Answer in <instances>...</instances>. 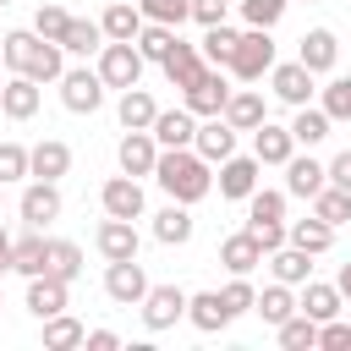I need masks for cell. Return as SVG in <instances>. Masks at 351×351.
I'll use <instances>...</instances> for the list:
<instances>
[{"instance_id":"cell-1","label":"cell","mask_w":351,"mask_h":351,"mask_svg":"<svg viewBox=\"0 0 351 351\" xmlns=\"http://www.w3.org/2000/svg\"><path fill=\"white\" fill-rule=\"evenodd\" d=\"M154 181H159L176 203H203V197L214 192V165H208L197 148H159Z\"/></svg>"},{"instance_id":"cell-2","label":"cell","mask_w":351,"mask_h":351,"mask_svg":"<svg viewBox=\"0 0 351 351\" xmlns=\"http://www.w3.org/2000/svg\"><path fill=\"white\" fill-rule=\"evenodd\" d=\"M236 82H258V77H269L274 71V38H269V27H247L241 38H236V55H230V66H225Z\"/></svg>"},{"instance_id":"cell-3","label":"cell","mask_w":351,"mask_h":351,"mask_svg":"<svg viewBox=\"0 0 351 351\" xmlns=\"http://www.w3.org/2000/svg\"><path fill=\"white\" fill-rule=\"evenodd\" d=\"M143 49L132 44V38H110L104 49H99V77H104V88H137L143 82Z\"/></svg>"},{"instance_id":"cell-4","label":"cell","mask_w":351,"mask_h":351,"mask_svg":"<svg viewBox=\"0 0 351 351\" xmlns=\"http://www.w3.org/2000/svg\"><path fill=\"white\" fill-rule=\"evenodd\" d=\"M225 99H230V82H225L219 66H203V77L192 88H181V104L192 115H225Z\"/></svg>"},{"instance_id":"cell-5","label":"cell","mask_w":351,"mask_h":351,"mask_svg":"<svg viewBox=\"0 0 351 351\" xmlns=\"http://www.w3.org/2000/svg\"><path fill=\"white\" fill-rule=\"evenodd\" d=\"M99 203H104V214H115V219H143V208H148V197H143V181L137 176H110L104 186H99Z\"/></svg>"},{"instance_id":"cell-6","label":"cell","mask_w":351,"mask_h":351,"mask_svg":"<svg viewBox=\"0 0 351 351\" xmlns=\"http://www.w3.org/2000/svg\"><path fill=\"white\" fill-rule=\"evenodd\" d=\"M104 296L121 302V307H143V296H148V274H143V263H137V258L110 263V269H104Z\"/></svg>"},{"instance_id":"cell-7","label":"cell","mask_w":351,"mask_h":351,"mask_svg":"<svg viewBox=\"0 0 351 351\" xmlns=\"http://www.w3.org/2000/svg\"><path fill=\"white\" fill-rule=\"evenodd\" d=\"M186 318V291L181 285H148V296H143V324L159 335V329H176Z\"/></svg>"},{"instance_id":"cell-8","label":"cell","mask_w":351,"mask_h":351,"mask_svg":"<svg viewBox=\"0 0 351 351\" xmlns=\"http://www.w3.org/2000/svg\"><path fill=\"white\" fill-rule=\"evenodd\" d=\"M269 88H274V99H280V104H291V110L313 104V93H318V88H313V71H307L302 60H285V66L274 60V71H269Z\"/></svg>"},{"instance_id":"cell-9","label":"cell","mask_w":351,"mask_h":351,"mask_svg":"<svg viewBox=\"0 0 351 351\" xmlns=\"http://www.w3.org/2000/svg\"><path fill=\"white\" fill-rule=\"evenodd\" d=\"M60 104H66L71 115H93V110L104 104V77H99V71H66V77H60Z\"/></svg>"},{"instance_id":"cell-10","label":"cell","mask_w":351,"mask_h":351,"mask_svg":"<svg viewBox=\"0 0 351 351\" xmlns=\"http://www.w3.org/2000/svg\"><path fill=\"white\" fill-rule=\"evenodd\" d=\"M66 302H71V280H60V274H33L27 280V313L38 324L55 318V313H66Z\"/></svg>"},{"instance_id":"cell-11","label":"cell","mask_w":351,"mask_h":351,"mask_svg":"<svg viewBox=\"0 0 351 351\" xmlns=\"http://www.w3.org/2000/svg\"><path fill=\"white\" fill-rule=\"evenodd\" d=\"M192 148H197L208 165H225V159L236 154V126H230L225 115H203V121H197V137H192Z\"/></svg>"},{"instance_id":"cell-12","label":"cell","mask_w":351,"mask_h":351,"mask_svg":"<svg viewBox=\"0 0 351 351\" xmlns=\"http://www.w3.org/2000/svg\"><path fill=\"white\" fill-rule=\"evenodd\" d=\"M324 186H329V165H318L313 154H291V159H285V192H291V197H307V203H313Z\"/></svg>"},{"instance_id":"cell-13","label":"cell","mask_w":351,"mask_h":351,"mask_svg":"<svg viewBox=\"0 0 351 351\" xmlns=\"http://www.w3.org/2000/svg\"><path fill=\"white\" fill-rule=\"evenodd\" d=\"M93 247L104 252V263H121V258H137V225L132 219H115V214H104V225L93 230Z\"/></svg>"},{"instance_id":"cell-14","label":"cell","mask_w":351,"mask_h":351,"mask_svg":"<svg viewBox=\"0 0 351 351\" xmlns=\"http://www.w3.org/2000/svg\"><path fill=\"white\" fill-rule=\"evenodd\" d=\"M296 60H302L313 77H324V71H335V60H340V38H335L329 27H307L302 44H296Z\"/></svg>"},{"instance_id":"cell-15","label":"cell","mask_w":351,"mask_h":351,"mask_svg":"<svg viewBox=\"0 0 351 351\" xmlns=\"http://www.w3.org/2000/svg\"><path fill=\"white\" fill-rule=\"evenodd\" d=\"M115 159H121V170L126 176H154V165H159V137L154 132H126L121 137V148H115Z\"/></svg>"},{"instance_id":"cell-16","label":"cell","mask_w":351,"mask_h":351,"mask_svg":"<svg viewBox=\"0 0 351 351\" xmlns=\"http://www.w3.org/2000/svg\"><path fill=\"white\" fill-rule=\"evenodd\" d=\"M71 170V148L60 143V137H38L33 148H27V176L33 181H60Z\"/></svg>"},{"instance_id":"cell-17","label":"cell","mask_w":351,"mask_h":351,"mask_svg":"<svg viewBox=\"0 0 351 351\" xmlns=\"http://www.w3.org/2000/svg\"><path fill=\"white\" fill-rule=\"evenodd\" d=\"M258 170H263L258 154H230V159L219 165V197H241V203H247V197L258 192Z\"/></svg>"},{"instance_id":"cell-18","label":"cell","mask_w":351,"mask_h":351,"mask_svg":"<svg viewBox=\"0 0 351 351\" xmlns=\"http://www.w3.org/2000/svg\"><path fill=\"white\" fill-rule=\"evenodd\" d=\"M225 121H230L236 132H258V126L269 121L263 93H258V88H230V99H225Z\"/></svg>"},{"instance_id":"cell-19","label":"cell","mask_w":351,"mask_h":351,"mask_svg":"<svg viewBox=\"0 0 351 351\" xmlns=\"http://www.w3.org/2000/svg\"><path fill=\"white\" fill-rule=\"evenodd\" d=\"M148 132L159 137V148H192V137H197V115H192L186 104H181V110H159Z\"/></svg>"},{"instance_id":"cell-20","label":"cell","mask_w":351,"mask_h":351,"mask_svg":"<svg viewBox=\"0 0 351 351\" xmlns=\"http://www.w3.org/2000/svg\"><path fill=\"white\" fill-rule=\"evenodd\" d=\"M60 208H66V203H60V186H55V181H33V186L22 192V219H27L33 230H44L49 219H60Z\"/></svg>"},{"instance_id":"cell-21","label":"cell","mask_w":351,"mask_h":351,"mask_svg":"<svg viewBox=\"0 0 351 351\" xmlns=\"http://www.w3.org/2000/svg\"><path fill=\"white\" fill-rule=\"evenodd\" d=\"M252 154H258V165H280V170H285V159L296 154V137H291V126H274V121H263V126L252 132Z\"/></svg>"},{"instance_id":"cell-22","label":"cell","mask_w":351,"mask_h":351,"mask_svg":"<svg viewBox=\"0 0 351 351\" xmlns=\"http://www.w3.org/2000/svg\"><path fill=\"white\" fill-rule=\"evenodd\" d=\"M154 241H165V247H186L192 241V203H165L159 214H154Z\"/></svg>"},{"instance_id":"cell-23","label":"cell","mask_w":351,"mask_h":351,"mask_svg":"<svg viewBox=\"0 0 351 351\" xmlns=\"http://www.w3.org/2000/svg\"><path fill=\"white\" fill-rule=\"evenodd\" d=\"M11 269H16V274H27V280H33V274H44V269H49V236L27 225V236H16V241H11Z\"/></svg>"},{"instance_id":"cell-24","label":"cell","mask_w":351,"mask_h":351,"mask_svg":"<svg viewBox=\"0 0 351 351\" xmlns=\"http://www.w3.org/2000/svg\"><path fill=\"white\" fill-rule=\"evenodd\" d=\"M263 258H269V252L258 247V236H252V230H236V236H225V241H219V263H225L230 274H252Z\"/></svg>"},{"instance_id":"cell-25","label":"cell","mask_w":351,"mask_h":351,"mask_svg":"<svg viewBox=\"0 0 351 351\" xmlns=\"http://www.w3.org/2000/svg\"><path fill=\"white\" fill-rule=\"evenodd\" d=\"M203 66H208V60H203V49L176 38V49L165 55V82H170V88H192V82L203 77Z\"/></svg>"},{"instance_id":"cell-26","label":"cell","mask_w":351,"mask_h":351,"mask_svg":"<svg viewBox=\"0 0 351 351\" xmlns=\"http://www.w3.org/2000/svg\"><path fill=\"white\" fill-rule=\"evenodd\" d=\"M0 115H5V121H33V115H38V82L16 71V77L5 82V93H0Z\"/></svg>"},{"instance_id":"cell-27","label":"cell","mask_w":351,"mask_h":351,"mask_svg":"<svg viewBox=\"0 0 351 351\" xmlns=\"http://www.w3.org/2000/svg\"><path fill=\"white\" fill-rule=\"evenodd\" d=\"M186 324H192V329H203V335L225 329V324H230L225 296H219V291H197V296H186Z\"/></svg>"},{"instance_id":"cell-28","label":"cell","mask_w":351,"mask_h":351,"mask_svg":"<svg viewBox=\"0 0 351 351\" xmlns=\"http://www.w3.org/2000/svg\"><path fill=\"white\" fill-rule=\"evenodd\" d=\"M22 77H33V82H60V77H66V49H60L55 38H38L33 55H27V66H22Z\"/></svg>"},{"instance_id":"cell-29","label":"cell","mask_w":351,"mask_h":351,"mask_svg":"<svg viewBox=\"0 0 351 351\" xmlns=\"http://www.w3.org/2000/svg\"><path fill=\"white\" fill-rule=\"evenodd\" d=\"M115 115H121V126H126V132H148V126H154V115H159V104H154V93H148V88H121Z\"/></svg>"},{"instance_id":"cell-30","label":"cell","mask_w":351,"mask_h":351,"mask_svg":"<svg viewBox=\"0 0 351 351\" xmlns=\"http://www.w3.org/2000/svg\"><path fill=\"white\" fill-rule=\"evenodd\" d=\"M340 285H324V280H307L302 285V296H296V307L307 313V318H318V324H329V318H340Z\"/></svg>"},{"instance_id":"cell-31","label":"cell","mask_w":351,"mask_h":351,"mask_svg":"<svg viewBox=\"0 0 351 351\" xmlns=\"http://www.w3.org/2000/svg\"><path fill=\"white\" fill-rule=\"evenodd\" d=\"M143 5L137 0H115V5H104V16H99V27H104V38H137L143 33Z\"/></svg>"},{"instance_id":"cell-32","label":"cell","mask_w":351,"mask_h":351,"mask_svg":"<svg viewBox=\"0 0 351 351\" xmlns=\"http://www.w3.org/2000/svg\"><path fill=\"white\" fill-rule=\"evenodd\" d=\"M269 269H274V280H285V285H307L313 280V252H302V247H274L269 252Z\"/></svg>"},{"instance_id":"cell-33","label":"cell","mask_w":351,"mask_h":351,"mask_svg":"<svg viewBox=\"0 0 351 351\" xmlns=\"http://www.w3.org/2000/svg\"><path fill=\"white\" fill-rule=\"evenodd\" d=\"M329 126H335V121H329L324 104H302L296 121H291V137H296V148H318V143L329 137Z\"/></svg>"},{"instance_id":"cell-34","label":"cell","mask_w":351,"mask_h":351,"mask_svg":"<svg viewBox=\"0 0 351 351\" xmlns=\"http://www.w3.org/2000/svg\"><path fill=\"white\" fill-rule=\"evenodd\" d=\"M252 313H258L263 324H274V329H280V324L296 313V296H291V285H285V280L263 285V291H258V302H252Z\"/></svg>"},{"instance_id":"cell-35","label":"cell","mask_w":351,"mask_h":351,"mask_svg":"<svg viewBox=\"0 0 351 351\" xmlns=\"http://www.w3.org/2000/svg\"><path fill=\"white\" fill-rule=\"evenodd\" d=\"M285 230H291V247H302V252H313V258L335 247V225H324L318 214H313V219H291Z\"/></svg>"},{"instance_id":"cell-36","label":"cell","mask_w":351,"mask_h":351,"mask_svg":"<svg viewBox=\"0 0 351 351\" xmlns=\"http://www.w3.org/2000/svg\"><path fill=\"white\" fill-rule=\"evenodd\" d=\"M110 38H104V27L99 22H88V16H71V27H66V38H60V49L66 55H99Z\"/></svg>"},{"instance_id":"cell-37","label":"cell","mask_w":351,"mask_h":351,"mask_svg":"<svg viewBox=\"0 0 351 351\" xmlns=\"http://www.w3.org/2000/svg\"><path fill=\"white\" fill-rule=\"evenodd\" d=\"M274 335H280V346H285V351H318V318H307L302 307H296Z\"/></svg>"},{"instance_id":"cell-38","label":"cell","mask_w":351,"mask_h":351,"mask_svg":"<svg viewBox=\"0 0 351 351\" xmlns=\"http://www.w3.org/2000/svg\"><path fill=\"white\" fill-rule=\"evenodd\" d=\"M132 44L143 49V60H154V66H165V55L176 49V27H165V22H143V33H137Z\"/></svg>"},{"instance_id":"cell-39","label":"cell","mask_w":351,"mask_h":351,"mask_svg":"<svg viewBox=\"0 0 351 351\" xmlns=\"http://www.w3.org/2000/svg\"><path fill=\"white\" fill-rule=\"evenodd\" d=\"M236 38H241V33L219 22V27H203V44H197V49H203V60H208V66H219V71H225V66H230V55H236Z\"/></svg>"},{"instance_id":"cell-40","label":"cell","mask_w":351,"mask_h":351,"mask_svg":"<svg viewBox=\"0 0 351 351\" xmlns=\"http://www.w3.org/2000/svg\"><path fill=\"white\" fill-rule=\"evenodd\" d=\"M82 340H88V329H82L71 313L44 318V346H49V351H71V346H82Z\"/></svg>"},{"instance_id":"cell-41","label":"cell","mask_w":351,"mask_h":351,"mask_svg":"<svg viewBox=\"0 0 351 351\" xmlns=\"http://www.w3.org/2000/svg\"><path fill=\"white\" fill-rule=\"evenodd\" d=\"M44 274H60V280H77L82 274V247L66 241V236H49V269Z\"/></svg>"},{"instance_id":"cell-42","label":"cell","mask_w":351,"mask_h":351,"mask_svg":"<svg viewBox=\"0 0 351 351\" xmlns=\"http://www.w3.org/2000/svg\"><path fill=\"white\" fill-rule=\"evenodd\" d=\"M313 214H318L324 225H346V219H351V192H346V186H324V192L313 197Z\"/></svg>"},{"instance_id":"cell-43","label":"cell","mask_w":351,"mask_h":351,"mask_svg":"<svg viewBox=\"0 0 351 351\" xmlns=\"http://www.w3.org/2000/svg\"><path fill=\"white\" fill-rule=\"evenodd\" d=\"M66 27H71V11H66V5L44 0V5L33 11V33H38V38H55V44H60V38H66Z\"/></svg>"},{"instance_id":"cell-44","label":"cell","mask_w":351,"mask_h":351,"mask_svg":"<svg viewBox=\"0 0 351 351\" xmlns=\"http://www.w3.org/2000/svg\"><path fill=\"white\" fill-rule=\"evenodd\" d=\"M148 22H165V27H181L192 16V0H137Z\"/></svg>"},{"instance_id":"cell-45","label":"cell","mask_w":351,"mask_h":351,"mask_svg":"<svg viewBox=\"0 0 351 351\" xmlns=\"http://www.w3.org/2000/svg\"><path fill=\"white\" fill-rule=\"evenodd\" d=\"M33 44H38V33H33V27H16V33H5L0 60H5L11 71H22V66H27V55H33Z\"/></svg>"},{"instance_id":"cell-46","label":"cell","mask_w":351,"mask_h":351,"mask_svg":"<svg viewBox=\"0 0 351 351\" xmlns=\"http://www.w3.org/2000/svg\"><path fill=\"white\" fill-rule=\"evenodd\" d=\"M285 197H291V192H269V186H258V192L247 197V219H285Z\"/></svg>"},{"instance_id":"cell-47","label":"cell","mask_w":351,"mask_h":351,"mask_svg":"<svg viewBox=\"0 0 351 351\" xmlns=\"http://www.w3.org/2000/svg\"><path fill=\"white\" fill-rule=\"evenodd\" d=\"M285 5H291V0H241V22H247V27H274V22L285 16Z\"/></svg>"},{"instance_id":"cell-48","label":"cell","mask_w":351,"mask_h":351,"mask_svg":"<svg viewBox=\"0 0 351 351\" xmlns=\"http://www.w3.org/2000/svg\"><path fill=\"white\" fill-rule=\"evenodd\" d=\"M318 93H324L318 104L329 110V121H351V77H335V82L318 88Z\"/></svg>"},{"instance_id":"cell-49","label":"cell","mask_w":351,"mask_h":351,"mask_svg":"<svg viewBox=\"0 0 351 351\" xmlns=\"http://www.w3.org/2000/svg\"><path fill=\"white\" fill-rule=\"evenodd\" d=\"M219 296H225V307H230V318H241V313H252V302H258V291L247 285V274H230V285H225Z\"/></svg>"},{"instance_id":"cell-50","label":"cell","mask_w":351,"mask_h":351,"mask_svg":"<svg viewBox=\"0 0 351 351\" xmlns=\"http://www.w3.org/2000/svg\"><path fill=\"white\" fill-rule=\"evenodd\" d=\"M247 230L258 236V247H263V252H274V247H285V241H291L285 219H247Z\"/></svg>"},{"instance_id":"cell-51","label":"cell","mask_w":351,"mask_h":351,"mask_svg":"<svg viewBox=\"0 0 351 351\" xmlns=\"http://www.w3.org/2000/svg\"><path fill=\"white\" fill-rule=\"evenodd\" d=\"M27 176V148L0 137V181H22Z\"/></svg>"},{"instance_id":"cell-52","label":"cell","mask_w":351,"mask_h":351,"mask_svg":"<svg viewBox=\"0 0 351 351\" xmlns=\"http://www.w3.org/2000/svg\"><path fill=\"white\" fill-rule=\"evenodd\" d=\"M318 346L324 351H351V324H340V318L318 324Z\"/></svg>"},{"instance_id":"cell-53","label":"cell","mask_w":351,"mask_h":351,"mask_svg":"<svg viewBox=\"0 0 351 351\" xmlns=\"http://www.w3.org/2000/svg\"><path fill=\"white\" fill-rule=\"evenodd\" d=\"M230 16V0H192V22H203V27H219Z\"/></svg>"},{"instance_id":"cell-54","label":"cell","mask_w":351,"mask_h":351,"mask_svg":"<svg viewBox=\"0 0 351 351\" xmlns=\"http://www.w3.org/2000/svg\"><path fill=\"white\" fill-rule=\"evenodd\" d=\"M329 186H346V192H351V148H340V154L329 159Z\"/></svg>"},{"instance_id":"cell-55","label":"cell","mask_w":351,"mask_h":351,"mask_svg":"<svg viewBox=\"0 0 351 351\" xmlns=\"http://www.w3.org/2000/svg\"><path fill=\"white\" fill-rule=\"evenodd\" d=\"M82 346H88V351H115V346H121V335H115V329H88V340H82Z\"/></svg>"},{"instance_id":"cell-56","label":"cell","mask_w":351,"mask_h":351,"mask_svg":"<svg viewBox=\"0 0 351 351\" xmlns=\"http://www.w3.org/2000/svg\"><path fill=\"white\" fill-rule=\"evenodd\" d=\"M335 285H340V296H346V302H351V258H346V263H340V274H335Z\"/></svg>"},{"instance_id":"cell-57","label":"cell","mask_w":351,"mask_h":351,"mask_svg":"<svg viewBox=\"0 0 351 351\" xmlns=\"http://www.w3.org/2000/svg\"><path fill=\"white\" fill-rule=\"evenodd\" d=\"M11 269V236H5V225H0V274Z\"/></svg>"},{"instance_id":"cell-58","label":"cell","mask_w":351,"mask_h":351,"mask_svg":"<svg viewBox=\"0 0 351 351\" xmlns=\"http://www.w3.org/2000/svg\"><path fill=\"white\" fill-rule=\"evenodd\" d=\"M0 49H5V33H0Z\"/></svg>"},{"instance_id":"cell-59","label":"cell","mask_w":351,"mask_h":351,"mask_svg":"<svg viewBox=\"0 0 351 351\" xmlns=\"http://www.w3.org/2000/svg\"><path fill=\"white\" fill-rule=\"evenodd\" d=\"M0 186H5V181H0ZM0 203H5V197H0Z\"/></svg>"},{"instance_id":"cell-60","label":"cell","mask_w":351,"mask_h":351,"mask_svg":"<svg viewBox=\"0 0 351 351\" xmlns=\"http://www.w3.org/2000/svg\"><path fill=\"white\" fill-rule=\"evenodd\" d=\"M0 93H5V82H0Z\"/></svg>"},{"instance_id":"cell-61","label":"cell","mask_w":351,"mask_h":351,"mask_svg":"<svg viewBox=\"0 0 351 351\" xmlns=\"http://www.w3.org/2000/svg\"><path fill=\"white\" fill-rule=\"evenodd\" d=\"M0 307H5V302H0Z\"/></svg>"},{"instance_id":"cell-62","label":"cell","mask_w":351,"mask_h":351,"mask_svg":"<svg viewBox=\"0 0 351 351\" xmlns=\"http://www.w3.org/2000/svg\"><path fill=\"white\" fill-rule=\"evenodd\" d=\"M0 5H5V0H0Z\"/></svg>"}]
</instances>
